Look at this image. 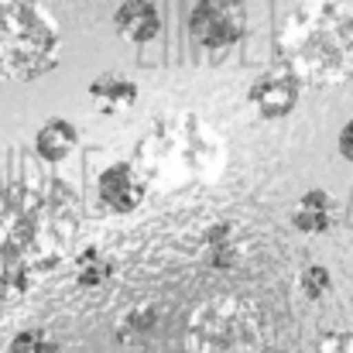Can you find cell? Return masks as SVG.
<instances>
[{
	"mask_svg": "<svg viewBox=\"0 0 353 353\" xmlns=\"http://www.w3.org/2000/svg\"><path fill=\"white\" fill-rule=\"evenodd\" d=\"M189 353H268L264 319L240 295H213L185 323Z\"/></svg>",
	"mask_w": 353,
	"mask_h": 353,
	"instance_id": "cell-5",
	"label": "cell"
},
{
	"mask_svg": "<svg viewBox=\"0 0 353 353\" xmlns=\"http://www.w3.org/2000/svg\"><path fill=\"white\" fill-rule=\"evenodd\" d=\"M312 353H353V330L350 326H330L316 336Z\"/></svg>",
	"mask_w": 353,
	"mask_h": 353,
	"instance_id": "cell-19",
	"label": "cell"
},
{
	"mask_svg": "<svg viewBox=\"0 0 353 353\" xmlns=\"http://www.w3.org/2000/svg\"><path fill=\"white\" fill-rule=\"evenodd\" d=\"M0 3H10V0H0Z\"/></svg>",
	"mask_w": 353,
	"mask_h": 353,
	"instance_id": "cell-21",
	"label": "cell"
},
{
	"mask_svg": "<svg viewBox=\"0 0 353 353\" xmlns=\"http://www.w3.org/2000/svg\"><path fill=\"white\" fill-rule=\"evenodd\" d=\"M86 100L103 117H123L141 103V83L127 72H100L86 86Z\"/></svg>",
	"mask_w": 353,
	"mask_h": 353,
	"instance_id": "cell-9",
	"label": "cell"
},
{
	"mask_svg": "<svg viewBox=\"0 0 353 353\" xmlns=\"http://www.w3.org/2000/svg\"><path fill=\"white\" fill-rule=\"evenodd\" d=\"M148 179H144V172L134 165V161H114V165H107L103 172H100V179H97V199H100V206L107 210V213H114V216H130V213H137L141 206H144V199H148Z\"/></svg>",
	"mask_w": 353,
	"mask_h": 353,
	"instance_id": "cell-8",
	"label": "cell"
},
{
	"mask_svg": "<svg viewBox=\"0 0 353 353\" xmlns=\"http://www.w3.org/2000/svg\"><path fill=\"white\" fill-rule=\"evenodd\" d=\"M274 55L305 90L353 83V7L343 0H299L274 28Z\"/></svg>",
	"mask_w": 353,
	"mask_h": 353,
	"instance_id": "cell-2",
	"label": "cell"
},
{
	"mask_svg": "<svg viewBox=\"0 0 353 353\" xmlns=\"http://www.w3.org/2000/svg\"><path fill=\"white\" fill-rule=\"evenodd\" d=\"M7 353H62V347L45 330H21V333L10 336Z\"/></svg>",
	"mask_w": 353,
	"mask_h": 353,
	"instance_id": "cell-18",
	"label": "cell"
},
{
	"mask_svg": "<svg viewBox=\"0 0 353 353\" xmlns=\"http://www.w3.org/2000/svg\"><path fill=\"white\" fill-rule=\"evenodd\" d=\"M340 206L326 189H305L299 203L292 206V227L305 236H326L336 227Z\"/></svg>",
	"mask_w": 353,
	"mask_h": 353,
	"instance_id": "cell-10",
	"label": "cell"
},
{
	"mask_svg": "<svg viewBox=\"0 0 353 353\" xmlns=\"http://www.w3.org/2000/svg\"><path fill=\"white\" fill-rule=\"evenodd\" d=\"M302 90H305L302 79L278 62V65L261 69V72L250 79V86H247V103H250V110L261 120H285L299 107Z\"/></svg>",
	"mask_w": 353,
	"mask_h": 353,
	"instance_id": "cell-7",
	"label": "cell"
},
{
	"mask_svg": "<svg viewBox=\"0 0 353 353\" xmlns=\"http://www.w3.org/2000/svg\"><path fill=\"white\" fill-rule=\"evenodd\" d=\"M79 227V196L62 179H45L41 185L14 179L0 192V240L21 250L34 274H52L72 254Z\"/></svg>",
	"mask_w": 353,
	"mask_h": 353,
	"instance_id": "cell-1",
	"label": "cell"
},
{
	"mask_svg": "<svg viewBox=\"0 0 353 353\" xmlns=\"http://www.w3.org/2000/svg\"><path fill=\"white\" fill-rule=\"evenodd\" d=\"M158 323H161L158 305H151V302L134 305V309H127V312L120 316L117 340H120V343H144V340H151V336H154Z\"/></svg>",
	"mask_w": 353,
	"mask_h": 353,
	"instance_id": "cell-16",
	"label": "cell"
},
{
	"mask_svg": "<svg viewBox=\"0 0 353 353\" xmlns=\"http://www.w3.org/2000/svg\"><path fill=\"white\" fill-rule=\"evenodd\" d=\"M336 151H340V158H347L353 161V117L340 127V137H336Z\"/></svg>",
	"mask_w": 353,
	"mask_h": 353,
	"instance_id": "cell-20",
	"label": "cell"
},
{
	"mask_svg": "<svg viewBox=\"0 0 353 353\" xmlns=\"http://www.w3.org/2000/svg\"><path fill=\"white\" fill-rule=\"evenodd\" d=\"M299 292L305 302H323L333 295V274L326 264H305L299 271Z\"/></svg>",
	"mask_w": 353,
	"mask_h": 353,
	"instance_id": "cell-17",
	"label": "cell"
},
{
	"mask_svg": "<svg viewBox=\"0 0 353 353\" xmlns=\"http://www.w3.org/2000/svg\"><path fill=\"white\" fill-rule=\"evenodd\" d=\"M203 257L210 261V268H220V271H230L240 264L243 243L236 236L234 223H216L203 234Z\"/></svg>",
	"mask_w": 353,
	"mask_h": 353,
	"instance_id": "cell-15",
	"label": "cell"
},
{
	"mask_svg": "<svg viewBox=\"0 0 353 353\" xmlns=\"http://www.w3.org/2000/svg\"><path fill=\"white\" fill-rule=\"evenodd\" d=\"M114 274H117V261H114L107 250L86 247V250L76 254L72 278H76V285H79L83 292H100V288H107V285L114 281Z\"/></svg>",
	"mask_w": 353,
	"mask_h": 353,
	"instance_id": "cell-14",
	"label": "cell"
},
{
	"mask_svg": "<svg viewBox=\"0 0 353 353\" xmlns=\"http://www.w3.org/2000/svg\"><path fill=\"white\" fill-rule=\"evenodd\" d=\"M62 59V31L38 0L0 3V79L31 83Z\"/></svg>",
	"mask_w": 353,
	"mask_h": 353,
	"instance_id": "cell-4",
	"label": "cell"
},
{
	"mask_svg": "<svg viewBox=\"0 0 353 353\" xmlns=\"http://www.w3.org/2000/svg\"><path fill=\"white\" fill-rule=\"evenodd\" d=\"M0 353H7V350H3V347H0Z\"/></svg>",
	"mask_w": 353,
	"mask_h": 353,
	"instance_id": "cell-22",
	"label": "cell"
},
{
	"mask_svg": "<svg viewBox=\"0 0 353 353\" xmlns=\"http://www.w3.org/2000/svg\"><path fill=\"white\" fill-rule=\"evenodd\" d=\"M38 274L28 264L21 250H14L7 240H0V305H17L31 295Z\"/></svg>",
	"mask_w": 353,
	"mask_h": 353,
	"instance_id": "cell-13",
	"label": "cell"
},
{
	"mask_svg": "<svg viewBox=\"0 0 353 353\" xmlns=\"http://www.w3.org/2000/svg\"><path fill=\"white\" fill-rule=\"evenodd\" d=\"M114 31L127 45H151L161 34V14L154 0H123L114 14Z\"/></svg>",
	"mask_w": 353,
	"mask_h": 353,
	"instance_id": "cell-11",
	"label": "cell"
},
{
	"mask_svg": "<svg viewBox=\"0 0 353 353\" xmlns=\"http://www.w3.org/2000/svg\"><path fill=\"white\" fill-rule=\"evenodd\" d=\"M83 144V130L69 117H48L38 130H34V154L48 165L69 161Z\"/></svg>",
	"mask_w": 353,
	"mask_h": 353,
	"instance_id": "cell-12",
	"label": "cell"
},
{
	"mask_svg": "<svg viewBox=\"0 0 353 353\" xmlns=\"http://www.w3.org/2000/svg\"><path fill=\"white\" fill-rule=\"evenodd\" d=\"M134 165L148 185L189 189L206 185L227 168V144L196 114H168L154 120L134 148Z\"/></svg>",
	"mask_w": 353,
	"mask_h": 353,
	"instance_id": "cell-3",
	"label": "cell"
},
{
	"mask_svg": "<svg viewBox=\"0 0 353 353\" xmlns=\"http://www.w3.org/2000/svg\"><path fill=\"white\" fill-rule=\"evenodd\" d=\"M250 31L243 0H199L189 14V34L203 52H230Z\"/></svg>",
	"mask_w": 353,
	"mask_h": 353,
	"instance_id": "cell-6",
	"label": "cell"
}]
</instances>
